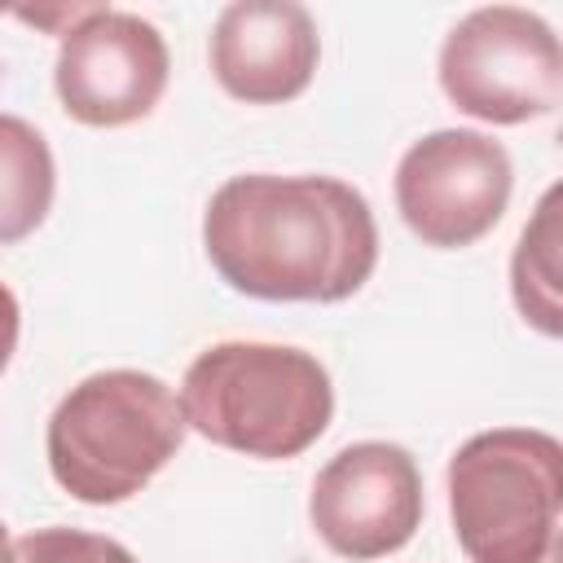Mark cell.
<instances>
[{"label": "cell", "instance_id": "1", "mask_svg": "<svg viewBox=\"0 0 563 563\" xmlns=\"http://www.w3.org/2000/svg\"><path fill=\"white\" fill-rule=\"evenodd\" d=\"M211 268L268 303H339L378 264V224L339 176H229L202 216Z\"/></svg>", "mask_w": 563, "mask_h": 563}, {"label": "cell", "instance_id": "2", "mask_svg": "<svg viewBox=\"0 0 563 563\" xmlns=\"http://www.w3.org/2000/svg\"><path fill=\"white\" fill-rule=\"evenodd\" d=\"M176 400L189 431L260 462L299 457L334 418L325 365L282 343H216L198 352Z\"/></svg>", "mask_w": 563, "mask_h": 563}, {"label": "cell", "instance_id": "3", "mask_svg": "<svg viewBox=\"0 0 563 563\" xmlns=\"http://www.w3.org/2000/svg\"><path fill=\"white\" fill-rule=\"evenodd\" d=\"M185 413L176 391L141 369H101L75 383L44 431L48 471L84 506L136 497L180 449Z\"/></svg>", "mask_w": 563, "mask_h": 563}, {"label": "cell", "instance_id": "4", "mask_svg": "<svg viewBox=\"0 0 563 563\" xmlns=\"http://www.w3.org/2000/svg\"><path fill=\"white\" fill-rule=\"evenodd\" d=\"M449 515L471 563H563V444L493 427L449 457Z\"/></svg>", "mask_w": 563, "mask_h": 563}, {"label": "cell", "instance_id": "5", "mask_svg": "<svg viewBox=\"0 0 563 563\" xmlns=\"http://www.w3.org/2000/svg\"><path fill=\"white\" fill-rule=\"evenodd\" d=\"M444 97L497 128L541 119L563 92V48L554 26L519 4L471 9L440 44Z\"/></svg>", "mask_w": 563, "mask_h": 563}, {"label": "cell", "instance_id": "6", "mask_svg": "<svg viewBox=\"0 0 563 563\" xmlns=\"http://www.w3.org/2000/svg\"><path fill=\"white\" fill-rule=\"evenodd\" d=\"M515 167L501 141L471 128H440L396 163V211L413 238L457 251L497 229L510 207Z\"/></svg>", "mask_w": 563, "mask_h": 563}, {"label": "cell", "instance_id": "7", "mask_svg": "<svg viewBox=\"0 0 563 563\" xmlns=\"http://www.w3.org/2000/svg\"><path fill=\"white\" fill-rule=\"evenodd\" d=\"M172 57L154 22L128 9L92 4L62 35L53 84L62 110L84 128H123L145 119L167 92Z\"/></svg>", "mask_w": 563, "mask_h": 563}, {"label": "cell", "instance_id": "8", "mask_svg": "<svg viewBox=\"0 0 563 563\" xmlns=\"http://www.w3.org/2000/svg\"><path fill=\"white\" fill-rule=\"evenodd\" d=\"M422 471L409 449L361 440L339 449L312 479L308 519L317 537L352 563L396 554L422 528Z\"/></svg>", "mask_w": 563, "mask_h": 563}, {"label": "cell", "instance_id": "9", "mask_svg": "<svg viewBox=\"0 0 563 563\" xmlns=\"http://www.w3.org/2000/svg\"><path fill=\"white\" fill-rule=\"evenodd\" d=\"M211 75L246 106L299 97L321 57L317 22L295 0H233L211 26Z\"/></svg>", "mask_w": 563, "mask_h": 563}, {"label": "cell", "instance_id": "10", "mask_svg": "<svg viewBox=\"0 0 563 563\" xmlns=\"http://www.w3.org/2000/svg\"><path fill=\"white\" fill-rule=\"evenodd\" d=\"M57 189L48 141L18 114H0V246L31 238Z\"/></svg>", "mask_w": 563, "mask_h": 563}, {"label": "cell", "instance_id": "11", "mask_svg": "<svg viewBox=\"0 0 563 563\" xmlns=\"http://www.w3.org/2000/svg\"><path fill=\"white\" fill-rule=\"evenodd\" d=\"M559 202H563V189L550 185L532 211V220L523 224L519 242H515V255H510V295H515V308L519 317L559 339L563 330V299H559V242H563V229H559Z\"/></svg>", "mask_w": 563, "mask_h": 563}, {"label": "cell", "instance_id": "12", "mask_svg": "<svg viewBox=\"0 0 563 563\" xmlns=\"http://www.w3.org/2000/svg\"><path fill=\"white\" fill-rule=\"evenodd\" d=\"M13 563H136V554L101 532L79 528H35L13 541Z\"/></svg>", "mask_w": 563, "mask_h": 563}, {"label": "cell", "instance_id": "13", "mask_svg": "<svg viewBox=\"0 0 563 563\" xmlns=\"http://www.w3.org/2000/svg\"><path fill=\"white\" fill-rule=\"evenodd\" d=\"M18 325H22L18 295L0 282V374L9 369V361H13V352H18Z\"/></svg>", "mask_w": 563, "mask_h": 563}, {"label": "cell", "instance_id": "14", "mask_svg": "<svg viewBox=\"0 0 563 563\" xmlns=\"http://www.w3.org/2000/svg\"><path fill=\"white\" fill-rule=\"evenodd\" d=\"M88 13H92V4H70V9H22L18 18H22V22H35V26H53L57 35H66V31L79 26Z\"/></svg>", "mask_w": 563, "mask_h": 563}, {"label": "cell", "instance_id": "15", "mask_svg": "<svg viewBox=\"0 0 563 563\" xmlns=\"http://www.w3.org/2000/svg\"><path fill=\"white\" fill-rule=\"evenodd\" d=\"M0 563H13V541L4 532V523H0Z\"/></svg>", "mask_w": 563, "mask_h": 563}]
</instances>
